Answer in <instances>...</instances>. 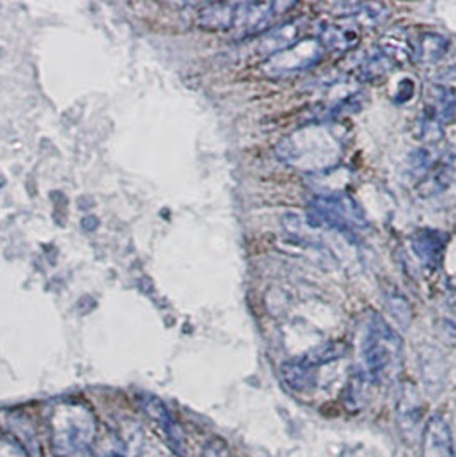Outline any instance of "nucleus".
Listing matches in <instances>:
<instances>
[{"mask_svg": "<svg viewBox=\"0 0 456 457\" xmlns=\"http://www.w3.org/2000/svg\"><path fill=\"white\" fill-rule=\"evenodd\" d=\"M141 404L145 408L146 415L153 418L160 430L165 434L166 442L170 447L181 457H186V436L182 434V428L175 423L173 416L166 410L165 404L153 397V395H145L141 399Z\"/></svg>", "mask_w": 456, "mask_h": 457, "instance_id": "nucleus-9", "label": "nucleus"}, {"mask_svg": "<svg viewBox=\"0 0 456 457\" xmlns=\"http://www.w3.org/2000/svg\"><path fill=\"white\" fill-rule=\"evenodd\" d=\"M422 457H456L452 430L441 416H433L426 425Z\"/></svg>", "mask_w": 456, "mask_h": 457, "instance_id": "nucleus-10", "label": "nucleus"}, {"mask_svg": "<svg viewBox=\"0 0 456 457\" xmlns=\"http://www.w3.org/2000/svg\"><path fill=\"white\" fill-rule=\"evenodd\" d=\"M435 83L443 86V87H446V89H450L452 93H455L456 95V67L448 69L444 74H441V76L435 79Z\"/></svg>", "mask_w": 456, "mask_h": 457, "instance_id": "nucleus-20", "label": "nucleus"}, {"mask_svg": "<svg viewBox=\"0 0 456 457\" xmlns=\"http://www.w3.org/2000/svg\"><path fill=\"white\" fill-rule=\"evenodd\" d=\"M317 367L309 363L302 354L282 365V378L295 393H309L317 386Z\"/></svg>", "mask_w": 456, "mask_h": 457, "instance_id": "nucleus-14", "label": "nucleus"}, {"mask_svg": "<svg viewBox=\"0 0 456 457\" xmlns=\"http://www.w3.org/2000/svg\"><path fill=\"white\" fill-rule=\"evenodd\" d=\"M239 2L203 4L198 11V26L207 31H228L235 28Z\"/></svg>", "mask_w": 456, "mask_h": 457, "instance_id": "nucleus-11", "label": "nucleus"}, {"mask_svg": "<svg viewBox=\"0 0 456 457\" xmlns=\"http://www.w3.org/2000/svg\"><path fill=\"white\" fill-rule=\"evenodd\" d=\"M201 457H232L230 449H228L225 440L222 438H213L207 444V447L203 449Z\"/></svg>", "mask_w": 456, "mask_h": 457, "instance_id": "nucleus-19", "label": "nucleus"}, {"mask_svg": "<svg viewBox=\"0 0 456 457\" xmlns=\"http://www.w3.org/2000/svg\"><path fill=\"white\" fill-rule=\"evenodd\" d=\"M364 370L376 384H392L403 369V339L379 315L366 324L360 341Z\"/></svg>", "mask_w": 456, "mask_h": 457, "instance_id": "nucleus-3", "label": "nucleus"}, {"mask_svg": "<svg viewBox=\"0 0 456 457\" xmlns=\"http://www.w3.org/2000/svg\"><path fill=\"white\" fill-rule=\"evenodd\" d=\"M325 55V48L316 38H302L291 48L274 54L266 59L261 69L263 74L271 79H283L293 74H300L309 71L314 65L321 62Z\"/></svg>", "mask_w": 456, "mask_h": 457, "instance_id": "nucleus-6", "label": "nucleus"}, {"mask_svg": "<svg viewBox=\"0 0 456 457\" xmlns=\"http://www.w3.org/2000/svg\"><path fill=\"white\" fill-rule=\"evenodd\" d=\"M414 43L409 31L394 28L379 38L377 52L383 54L394 67H398L414 61Z\"/></svg>", "mask_w": 456, "mask_h": 457, "instance_id": "nucleus-13", "label": "nucleus"}, {"mask_svg": "<svg viewBox=\"0 0 456 457\" xmlns=\"http://www.w3.org/2000/svg\"><path fill=\"white\" fill-rule=\"evenodd\" d=\"M0 457H30V454L18 438L0 434Z\"/></svg>", "mask_w": 456, "mask_h": 457, "instance_id": "nucleus-18", "label": "nucleus"}, {"mask_svg": "<svg viewBox=\"0 0 456 457\" xmlns=\"http://www.w3.org/2000/svg\"><path fill=\"white\" fill-rule=\"evenodd\" d=\"M48 434L55 457H97V418L83 403L55 404L48 415Z\"/></svg>", "mask_w": 456, "mask_h": 457, "instance_id": "nucleus-1", "label": "nucleus"}, {"mask_svg": "<svg viewBox=\"0 0 456 457\" xmlns=\"http://www.w3.org/2000/svg\"><path fill=\"white\" fill-rule=\"evenodd\" d=\"M317 42L321 43L325 52L347 54L359 45L360 38L353 28L340 26V24H326L319 29Z\"/></svg>", "mask_w": 456, "mask_h": 457, "instance_id": "nucleus-15", "label": "nucleus"}, {"mask_svg": "<svg viewBox=\"0 0 456 457\" xmlns=\"http://www.w3.org/2000/svg\"><path fill=\"white\" fill-rule=\"evenodd\" d=\"M448 245V235L439 229L422 228L412 235V249L426 270H439Z\"/></svg>", "mask_w": 456, "mask_h": 457, "instance_id": "nucleus-8", "label": "nucleus"}, {"mask_svg": "<svg viewBox=\"0 0 456 457\" xmlns=\"http://www.w3.org/2000/svg\"><path fill=\"white\" fill-rule=\"evenodd\" d=\"M306 220L312 228H332L349 235L369 227L364 211L349 194L314 197L306 211Z\"/></svg>", "mask_w": 456, "mask_h": 457, "instance_id": "nucleus-4", "label": "nucleus"}, {"mask_svg": "<svg viewBox=\"0 0 456 457\" xmlns=\"http://www.w3.org/2000/svg\"><path fill=\"white\" fill-rule=\"evenodd\" d=\"M393 67V63L376 50V54L360 63V67L357 71V79L362 83H373V81L384 78Z\"/></svg>", "mask_w": 456, "mask_h": 457, "instance_id": "nucleus-17", "label": "nucleus"}, {"mask_svg": "<svg viewBox=\"0 0 456 457\" xmlns=\"http://www.w3.org/2000/svg\"><path fill=\"white\" fill-rule=\"evenodd\" d=\"M455 120V93L439 84H433L418 119V137L429 145H435L443 139L446 127Z\"/></svg>", "mask_w": 456, "mask_h": 457, "instance_id": "nucleus-5", "label": "nucleus"}, {"mask_svg": "<svg viewBox=\"0 0 456 457\" xmlns=\"http://www.w3.org/2000/svg\"><path fill=\"white\" fill-rule=\"evenodd\" d=\"M105 457H124L119 451H110V453H106V456Z\"/></svg>", "mask_w": 456, "mask_h": 457, "instance_id": "nucleus-21", "label": "nucleus"}, {"mask_svg": "<svg viewBox=\"0 0 456 457\" xmlns=\"http://www.w3.org/2000/svg\"><path fill=\"white\" fill-rule=\"evenodd\" d=\"M302 31H304V22L289 21L271 28L270 31L263 37L259 43V54L266 59L273 57L278 52H283L291 48V45L302 40Z\"/></svg>", "mask_w": 456, "mask_h": 457, "instance_id": "nucleus-12", "label": "nucleus"}, {"mask_svg": "<svg viewBox=\"0 0 456 457\" xmlns=\"http://www.w3.org/2000/svg\"><path fill=\"white\" fill-rule=\"evenodd\" d=\"M343 145L325 124H314L293 132L276 145V156L291 167L306 171L332 168L342 156Z\"/></svg>", "mask_w": 456, "mask_h": 457, "instance_id": "nucleus-2", "label": "nucleus"}, {"mask_svg": "<svg viewBox=\"0 0 456 457\" xmlns=\"http://www.w3.org/2000/svg\"><path fill=\"white\" fill-rule=\"evenodd\" d=\"M450 48V40L435 31L422 33L414 43V61L418 65H435Z\"/></svg>", "mask_w": 456, "mask_h": 457, "instance_id": "nucleus-16", "label": "nucleus"}, {"mask_svg": "<svg viewBox=\"0 0 456 457\" xmlns=\"http://www.w3.org/2000/svg\"><path fill=\"white\" fill-rule=\"evenodd\" d=\"M293 7V2H239L233 29H239L241 37L259 35Z\"/></svg>", "mask_w": 456, "mask_h": 457, "instance_id": "nucleus-7", "label": "nucleus"}]
</instances>
